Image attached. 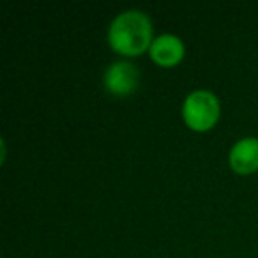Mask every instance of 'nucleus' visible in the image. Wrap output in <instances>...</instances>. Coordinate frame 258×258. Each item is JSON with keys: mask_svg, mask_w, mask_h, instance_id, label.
<instances>
[{"mask_svg": "<svg viewBox=\"0 0 258 258\" xmlns=\"http://www.w3.org/2000/svg\"><path fill=\"white\" fill-rule=\"evenodd\" d=\"M152 41V22L144 11L127 9L111 20L108 43L117 53L135 57L151 48Z\"/></svg>", "mask_w": 258, "mask_h": 258, "instance_id": "1", "label": "nucleus"}, {"mask_svg": "<svg viewBox=\"0 0 258 258\" xmlns=\"http://www.w3.org/2000/svg\"><path fill=\"white\" fill-rule=\"evenodd\" d=\"M219 101L211 90L198 89L187 94L182 104V117L193 131H207L219 118Z\"/></svg>", "mask_w": 258, "mask_h": 258, "instance_id": "2", "label": "nucleus"}, {"mask_svg": "<svg viewBox=\"0 0 258 258\" xmlns=\"http://www.w3.org/2000/svg\"><path fill=\"white\" fill-rule=\"evenodd\" d=\"M140 73L138 68L129 60H115L104 71V87L108 92L125 96L138 87Z\"/></svg>", "mask_w": 258, "mask_h": 258, "instance_id": "3", "label": "nucleus"}, {"mask_svg": "<svg viewBox=\"0 0 258 258\" xmlns=\"http://www.w3.org/2000/svg\"><path fill=\"white\" fill-rule=\"evenodd\" d=\"M151 58L159 66H175L184 58L186 46L184 41L175 34H161L154 37L151 48H149Z\"/></svg>", "mask_w": 258, "mask_h": 258, "instance_id": "4", "label": "nucleus"}, {"mask_svg": "<svg viewBox=\"0 0 258 258\" xmlns=\"http://www.w3.org/2000/svg\"><path fill=\"white\" fill-rule=\"evenodd\" d=\"M230 166L233 172L240 175H247L258 170V138L246 137L240 138L230 149Z\"/></svg>", "mask_w": 258, "mask_h": 258, "instance_id": "5", "label": "nucleus"}]
</instances>
